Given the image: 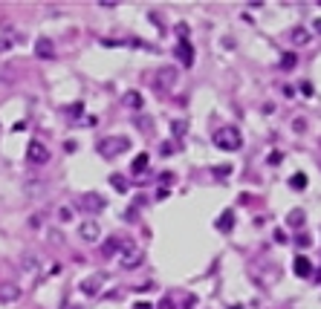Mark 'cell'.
<instances>
[{
	"label": "cell",
	"mask_w": 321,
	"mask_h": 309,
	"mask_svg": "<svg viewBox=\"0 0 321 309\" xmlns=\"http://www.w3.org/2000/svg\"><path fill=\"white\" fill-rule=\"evenodd\" d=\"M214 145L220 150H240L243 148V139H240V130L237 127H220L214 133Z\"/></svg>",
	"instance_id": "1"
},
{
	"label": "cell",
	"mask_w": 321,
	"mask_h": 309,
	"mask_svg": "<svg viewBox=\"0 0 321 309\" xmlns=\"http://www.w3.org/2000/svg\"><path fill=\"white\" fill-rule=\"evenodd\" d=\"M127 148H130V139H125V136L99 139V153H102V156H107V159H113V156H119V153H125Z\"/></svg>",
	"instance_id": "2"
},
{
	"label": "cell",
	"mask_w": 321,
	"mask_h": 309,
	"mask_svg": "<svg viewBox=\"0 0 321 309\" xmlns=\"http://www.w3.org/2000/svg\"><path fill=\"white\" fill-rule=\"evenodd\" d=\"M26 162H32V165H46V162H49V150H46L44 142L32 139V142L26 145Z\"/></svg>",
	"instance_id": "3"
},
{
	"label": "cell",
	"mask_w": 321,
	"mask_h": 309,
	"mask_svg": "<svg viewBox=\"0 0 321 309\" xmlns=\"http://www.w3.org/2000/svg\"><path fill=\"white\" fill-rule=\"evenodd\" d=\"M104 280H107V275L96 272V275H90L87 280H81V292H84V295H99L104 286Z\"/></svg>",
	"instance_id": "4"
},
{
	"label": "cell",
	"mask_w": 321,
	"mask_h": 309,
	"mask_svg": "<svg viewBox=\"0 0 321 309\" xmlns=\"http://www.w3.org/2000/svg\"><path fill=\"white\" fill-rule=\"evenodd\" d=\"M78 234H81V240L96 243L99 237H102V229H99V223H96V220H87V223H81Z\"/></svg>",
	"instance_id": "5"
},
{
	"label": "cell",
	"mask_w": 321,
	"mask_h": 309,
	"mask_svg": "<svg viewBox=\"0 0 321 309\" xmlns=\"http://www.w3.org/2000/svg\"><path fill=\"white\" fill-rule=\"evenodd\" d=\"M139 263H142V252H139V249H127V252L119 257V266H122V269H136Z\"/></svg>",
	"instance_id": "6"
},
{
	"label": "cell",
	"mask_w": 321,
	"mask_h": 309,
	"mask_svg": "<svg viewBox=\"0 0 321 309\" xmlns=\"http://www.w3.org/2000/svg\"><path fill=\"white\" fill-rule=\"evenodd\" d=\"M81 205L87 208V211H93V214H99L104 208V196L102 194H84L81 196Z\"/></svg>",
	"instance_id": "7"
},
{
	"label": "cell",
	"mask_w": 321,
	"mask_h": 309,
	"mask_svg": "<svg viewBox=\"0 0 321 309\" xmlns=\"http://www.w3.org/2000/svg\"><path fill=\"white\" fill-rule=\"evenodd\" d=\"M174 81H177V69L174 67H162L159 75H156V84H159L162 90H168V87H174Z\"/></svg>",
	"instance_id": "8"
},
{
	"label": "cell",
	"mask_w": 321,
	"mask_h": 309,
	"mask_svg": "<svg viewBox=\"0 0 321 309\" xmlns=\"http://www.w3.org/2000/svg\"><path fill=\"white\" fill-rule=\"evenodd\" d=\"M35 55H38V58H52V55H55V44H52L49 38H38V44H35Z\"/></svg>",
	"instance_id": "9"
},
{
	"label": "cell",
	"mask_w": 321,
	"mask_h": 309,
	"mask_svg": "<svg viewBox=\"0 0 321 309\" xmlns=\"http://www.w3.org/2000/svg\"><path fill=\"white\" fill-rule=\"evenodd\" d=\"M18 298H21V289L15 286V283H3L0 286V300L3 303H15Z\"/></svg>",
	"instance_id": "10"
},
{
	"label": "cell",
	"mask_w": 321,
	"mask_h": 309,
	"mask_svg": "<svg viewBox=\"0 0 321 309\" xmlns=\"http://www.w3.org/2000/svg\"><path fill=\"white\" fill-rule=\"evenodd\" d=\"M177 58L183 61L185 67H191V64H194V49H191V44H188V41H183V44L177 46Z\"/></svg>",
	"instance_id": "11"
},
{
	"label": "cell",
	"mask_w": 321,
	"mask_h": 309,
	"mask_svg": "<svg viewBox=\"0 0 321 309\" xmlns=\"http://www.w3.org/2000/svg\"><path fill=\"white\" fill-rule=\"evenodd\" d=\"M292 269H295V275H298V277H310L312 263L304 257V254H298V257H295V263H292Z\"/></svg>",
	"instance_id": "12"
},
{
	"label": "cell",
	"mask_w": 321,
	"mask_h": 309,
	"mask_svg": "<svg viewBox=\"0 0 321 309\" xmlns=\"http://www.w3.org/2000/svg\"><path fill=\"white\" fill-rule=\"evenodd\" d=\"M231 226H234V211H231V208H226V211L220 214V220H217V229L220 231H229Z\"/></svg>",
	"instance_id": "13"
},
{
	"label": "cell",
	"mask_w": 321,
	"mask_h": 309,
	"mask_svg": "<svg viewBox=\"0 0 321 309\" xmlns=\"http://www.w3.org/2000/svg\"><path fill=\"white\" fill-rule=\"evenodd\" d=\"M6 32H9V35H0V52H9L12 44H15V41H21V35H12V26H6Z\"/></svg>",
	"instance_id": "14"
},
{
	"label": "cell",
	"mask_w": 321,
	"mask_h": 309,
	"mask_svg": "<svg viewBox=\"0 0 321 309\" xmlns=\"http://www.w3.org/2000/svg\"><path fill=\"white\" fill-rule=\"evenodd\" d=\"M148 171V153H139L133 159V173H145Z\"/></svg>",
	"instance_id": "15"
},
{
	"label": "cell",
	"mask_w": 321,
	"mask_h": 309,
	"mask_svg": "<svg viewBox=\"0 0 321 309\" xmlns=\"http://www.w3.org/2000/svg\"><path fill=\"white\" fill-rule=\"evenodd\" d=\"M110 185H113L119 194H125V191H127V179L122 176V173H113V176H110Z\"/></svg>",
	"instance_id": "16"
},
{
	"label": "cell",
	"mask_w": 321,
	"mask_h": 309,
	"mask_svg": "<svg viewBox=\"0 0 321 309\" xmlns=\"http://www.w3.org/2000/svg\"><path fill=\"white\" fill-rule=\"evenodd\" d=\"M295 64H298V58L292 55V52H284V55H281V69H295Z\"/></svg>",
	"instance_id": "17"
},
{
	"label": "cell",
	"mask_w": 321,
	"mask_h": 309,
	"mask_svg": "<svg viewBox=\"0 0 321 309\" xmlns=\"http://www.w3.org/2000/svg\"><path fill=\"white\" fill-rule=\"evenodd\" d=\"M289 185H292L295 191H304V188H307V173H295V176L289 179Z\"/></svg>",
	"instance_id": "18"
},
{
	"label": "cell",
	"mask_w": 321,
	"mask_h": 309,
	"mask_svg": "<svg viewBox=\"0 0 321 309\" xmlns=\"http://www.w3.org/2000/svg\"><path fill=\"white\" fill-rule=\"evenodd\" d=\"M125 104L139 110V107H142V95H139V92H127V95H125Z\"/></svg>",
	"instance_id": "19"
},
{
	"label": "cell",
	"mask_w": 321,
	"mask_h": 309,
	"mask_svg": "<svg viewBox=\"0 0 321 309\" xmlns=\"http://www.w3.org/2000/svg\"><path fill=\"white\" fill-rule=\"evenodd\" d=\"M292 41H295V44H307V41H310V32H307V29H292Z\"/></svg>",
	"instance_id": "20"
},
{
	"label": "cell",
	"mask_w": 321,
	"mask_h": 309,
	"mask_svg": "<svg viewBox=\"0 0 321 309\" xmlns=\"http://www.w3.org/2000/svg\"><path fill=\"white\" fill-rule=\"evenodd\" d=\"M119 249H122V243L116 240V237L104 243V254H107V257H113V252H119Z\"/></svg>",
	"instance_id": "21"
},
{
	"label": "cell",
	"mask_w": 321,
	"mask_h": 309,
	"mask_svg": "<svg viewBox=\"0 0 321 309\" xmlns=\"http://www.w3.org/2000/svg\"><path fill=\"white\" fill-rule=\"evenodd\" d=\"M289 226H298V223H304V211H289Z\"/></svg>",
	"instance_id": "22"
},
{
	"label": "cell",
	"mask_w": 321,
	"mask_h": 309,
	"mask_svg": "<svg viewBox=\"0 0 321 309\" xmlns=\"http://www.w3.org/2000/svg\"><path fill=\"white\" fill-rule=\"evenodd\" d=\"M171 130H174V136H183L185 130H188V125H185V122H174Z\"/></svg>",
	"instance_id": "23"
},
{
	"label": "cell",
	"mask_w": 321,
	"mask_h": 309,
	"mask_svg": "<svg viewBox=\"0 0 321 309\" xmlns=\"http://www.w3.org/2000/svg\"><path fill=\"white\" fill-rule=\"evenodd\" d=\"M231 173V165H220V168H214V176H229Z\"/></svg>",
	"instance_id": "24"
},
{
	"label": "cell",
	"mask_w": 321,
	"mask_h": 309,
	"mask_svg": "<svg viewBox=\"0 0 321 309\" xmlns=\"http://www.w3.org/2000/svg\"><path fill=\"white\" fill-rule=\"evenodd\" d=\"M281 159H284L281 153H272V156H269V165H281Z\"/></svg>",
	"instance_id": "25"
},
{
	"label": "cell",
	"mask_w": 321,
	"mask_h": 309,
	"mask_svg": "<svg viewBox=\"0 0 321 309\" xmlns=\"http://www.w3.org/2000/svg\"><path fill=\"white\" fill-rule=\"evenodd\" d=\"M61 220L67 223V220H72V211H67V208H61Z\"/></svg>",
	"instance_id": "26"
},
{
	"label": "cell",
	"mask_w": 321,
	"mask_h": 309,
	"mask_svg": "<svg viewBox=\"0 0 321 309\" xmlns=\"http://www.w3.org/2000/svg\"><path fill=\"white\" fill-rule=\"evenodd\" d=\"M136 309H150V303H145V300H139V303H136Z\"/></svg>",
	"instance_id": "27"
},
{
	"label": "cell",
	"mask_w": 321,
	"mask_h": 309,
	"mask_svg": "<svg viewBox=\"0 0 321 309\" xmlns=\"http://www.w3.org/2000/svg\"><path fill=\"white\" fill-rule=\"evenodd\" d=\"M159 309H174V306L168 303V300H162V306H159Z\"/></svg>",
	"instance_id": "28"
},
{
	"label": "cell",
	"mask_w": 321,
	"mask_h": 309,
	"mask_svg": "<svg viewBox=\"0 0 321 309\" xmlns=\"http://www.w3.org/2000/svg\"><path fill=\"white\" fill-rule=\"evenodd\" d=\"M315 32H318V35H321V21H315Z\"/></svg>",
	"instance_id": "29"
},
{
	"label": "cell",
	"mask_w": 321,
	"mask_h": 309,
	"mask_svg": "<svg viewBox=\"0 0 321 309\" xmlns=\"http://www.w3.org/2000/svg\"><path fill=\"white\" fill-rule=\"evenodd\" d=\"M229 309H243V306H240V303H234V306H229Z\"/></svg>",
	"instance_id": "30"
}]
</instances>
